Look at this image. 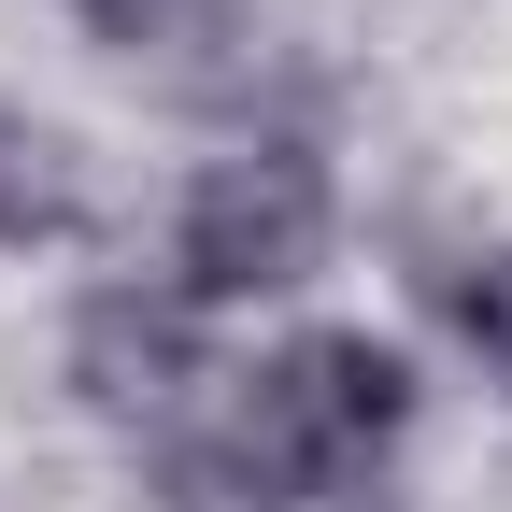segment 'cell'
<instances>
[{
  "instance_id": "obj_1",
  "label": "cell",
  "mask_w": 512,
  "mask_h": 512,
  "mask_svg": "<svg viewBox=\"0 0 512 512\" xmlns=\"http://www.w3.org/2000/svg\"><path fill=\"white\" fill-rule=\"evenodd\" d=\"M342 242V185L299 128H228V143L171 185V242L157 271L200 299V313H256V299H299Z\"/></svg>"
},
{
  "instance_id": "obj_2",
  "label": "cell",
  "mask_w": 512,
  "mask_h": 512,
  "mask_svg": "<svg viewBox=\"0 0 512 512\" xmlns=\"http://www.w3.org/2000/svg\"><path fill=\"white\" fill-rule=\"evenodd\" d=\"M57 370H72V399L114 413L128 441H171V427L228 384V370H214V313L185 299L171 271H100V285L72 299V328H57Z\"/></svg>"
},
{
  "instance_id": "obj_3",
  "label": "cell",
  "mask_w": 512,
  "mask_h": 512,
  "mask_svg": "<svg viewBox=\"0 0 512 512\" xmlns=\"http://www.w3.org/2000/svg\"><path fill=\"white\" fill-rule=\"evenodd\" d=\"M86 43H114V57H143V72H171V86H228V100H256V29H242V0H57Z\"/></svg>"
},
{
  "instance_id": "obj_4",
  "label": "cell",
  "mask_w": 512,
  "mask_h": 512,
  "mask_svg": "<svg viewBox=\"0 0 512 512\" xmlns=\"http://www.w3.org/2000/svg\"><path fill=\"white\" fill-rule=\"evenodd\" d=\"M86 214H100V185H86V143L57 114H0V242H86Z\"/></svg>"
},
{
  "instance_id": "obj_5",
  "label": "cell",
  "mask_w": 512,
  "mask_h": 512,
  "mask_svg": "<svg viewBox=\"0 0 512 512\" xmlns=\"http://www.w3.org/2000/svg\"><path fill=\"white\" fill-rule=\"evenodd\" d=\"M427 313L456 328V356L484 370V384H512V242H456L427 271Z\"/></svg>"
}]
</instances>
